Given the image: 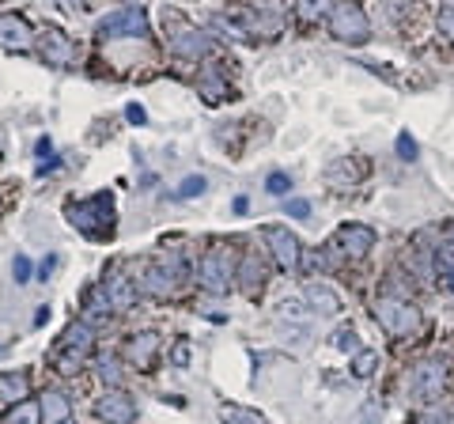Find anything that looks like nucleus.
Instances as JSON below:
<instances>
[{
    "instance_id": "obj_1",
    "label": "nucleus",
    "mask_w": 454,
    "mask_h": 424,
    "mask_svg": "<svg viewBox=\"0 0 454 424\" xmlns=\"http://www.w3.org/2000/svg\"><path fill=\"white\" fill-rule=\"evenodd\" d=\"M65 220L83 235H106L114 228V197L110 193H91L83 201H68Z\"/></svg>"
},
{
    "instance_id": "obj_2",
    "label": "nucleus",
    "mask_w": 454,
    "mask_h": 424,
    "mask_svg": "<svg viewBox=\"0 0 454 424\" xmlns=\"http://www.w3.org/2000/svg\"><path fill=\"white\" fill-rule=\"evenodd\" d=\"M231 277H235V258L227 247H212L201 258V265H197V280H201L205 292H227Z\"/></svg>"
},
{
    "instance_id": "obj_3",
    "label": "nucleus",
    "mask_w": 454,
    "mask_h": 424,
    "mask_svg": "<svg viewBox=\"0 0 454 424\" xmlns=\"http://www.w3.org/2000/svg\"><path fill=\"white\" fill-rule=\"evenodd\" d=\"M375 318H379V326L394 337H409V334L420 330V310L413 303H402V300H379Z\"/></svg>"
},
{
    "instance_id": "obj_4",
    "label": "nucleus",
    "mask_w": 454,
    "mask_h": 424,
    "mask_svg": "<svg viewBox=\"0 0 454 424\" xmlns=\"http://www.w3.org/2000/svg\"><path fill=\"white\" fill-rule=\"evenodd\" d=\"M330 31H333V38H340V42H364L367 38V16H364V8L356 4V0H340V4L330 12Z\"/></svg>"
},
{
    "instance_id": "obj_5",
    "label": "nucleus",
    "mask_w": 454,
    "mask_h": 424,
    "mask_svg": "<svg viewBox=\"0 0 454 424\" xmlns=\"http://www.w3.org/2000/svg\"><path fill=\"white\" fill-rule=\"evenodd\" d=\"M88 352H91V330L83 326V322H73V326L65 330L61 345H57V367H61V372H76Z\"/></svg>"
},
{
    "instance_id": "obj_6",
    "label": "nucleus",
    "mask_w": 454,
    "mask_h": 424,
    "mask_svg": "<svg viewBox=\"0 0 454 424\" xmlns=\"http://www.w3.org/2000/svg\"><path fill=\"white\" fill-rule=\"evenodd\" d=\"M148 35V16L140 8H125L114 12L98 23V38H145Z\"/></svg>"
},
{
    "instance_id": "obj_7",
    "label": "nucleus",
    "mask_w": 454,
    "mask_h": 424,
    "mask_svg": "<svg viewBox=\"0 0 454 424\" xmlns=\"http://www.w3.org/2000/svg\"><path fill=\"white\" fill-rule=\"evenodd\" d=\"M38 53H42V61H50L53 68H68V65H76V46H73V38H68L61 27H46L38 38Z\"/></svg>"
},
{
    "instance_id": "obj_8",
    "label": "nucleus",
    "mask_w": 454,
    "mask_h": 424,
    "mask_svg": "<svg viewBox=\"0 0 454 424\" xmlns=\"http://www.w3.org/2000/svg\"><path fill=\"white\" fill-rule=\"evenodd\" d=\"M443 387H447V364L443 360H424V364H417V372H413V398L435 402L439 394H443Z\"/></svg>"
},
{
    "instance_id": "obj_9",
    "label": "nucleus",
    "mask_w": 454,
    "mask_h": 424,
    "mask_svg": "<svg viewBox=\"0 0 454 424\" xmlns=\"http://www.w3.org/2000/svg\"><path fill=\"white\" fill-rule=\"evenodd\" d=\"M265 239H269V250L284 273H295L300 270V239H295L288 228H265Z\"/></svg>"
},
{
    "instance_id": "obj_10",
    "label": "nucleus",
    "mask_w": 454,
    "mask_h": 424,
    "mask_svg": "<svg viewBox=\"0 0 454 424\" xmlns=\"http://www.w3.org/2000/svg\"><path fill=\"white\" fill-rule=\"evenodd\" d=\"M372 243H375V232L364 228V224H348V228L337 232V247H340V254H345V258H352V262L367 258Z\"/></svg>"
},
{
    "instance_id": "obj_11",
    "label": "nucleus",
    "mask_w": 454,
    "mask_h": 424,
    "mask_svg": "<svg viewBox=\"0 0 454 424\" xmlns=\"http://www.w3.org/2000/svg\"><path fill=\"white\" fill-rule=\"evenodd\" d=\"M133 413H137V405L129 402V394H121V390H114V394H106V398H98V405H95V417L106 420V424H129Z\"/></svg>"
},
{
    "instance_id": "obj_12",
    "label": "nucleus",
    "mask_w": 454,
    "mask_h": 424,
    "mask_svg": "<svg viewBox=\"0 0 454 424\" xmlns=\"http://www.w3.org/2000/svg\"><path fill=\"white\" fill-rule=\"evenodd\" d=\"M0 46L4 50H31L35 46V31L27 27V20L20 16H0Z\"/></svg>"
},
{
    "instance_id": "obj_13",
    "label": "nucleus",
    "mask_w": 454,
    "mask_h": 424,
    "mask_svg": "<svg viewBox=\"0 0 454 424\" xmlns=\"http://www.w3.org/2000/svg\"><path fill=\"white\" fill-rule=\"evenodd\" d=\"M364 171H367L364 160H333L330 167H325V182H330L333 190H348L364 178Z\"/></svg>"
},
{
    "instance_id": "obj_14",
    "label": "nucleus",
    "mask_w": 454,
    "mask_h": 424,
    "mask_svg": "<svg viewBox=\"0 0 454 424\" xmlns=\"http://www.w3.org/2000/svg\"><path fill=\"white\" fill-rule=\"evenodd\" d=\"M307 300H310V310L315 315H322V318H330V315H337L340 310V300H337V292L330 288V285H307Z\"/></svg>"
},
{
    "instance_id": "obj_15",
    "label": "nucleus",
    "mask_w": 454,
    "mask_h": 424,
    "mask_svg": "<svg viewBox=\"0 0 454 424\" xmlns=\"http://www.w3.org/2000/svg\"><path fill=\"white\" fill-rule=\"evenodd\" d=\"M170 46H175L182 58H197V53H205V35L186 23H178V31H170Z\"/></svg>"
},
{
    "instance_id": "obj_16",
    "label": "nucleus",
    "mask_w": 454,
    "mask_h": 424,
    "mask_svg": "<svg viewBox=\"0 0 454 424\" xmlns=\"http://www.w3.org/2000/svg\"><path fill=\"white\" fill-rule=\"evenodd\" d=\"M38 413H42V420H46V424H65L68 420V398H65V390H46V394H42Z\"/></svg>"
},
{
    "instance_id": "obj_17",
    "label": "nucleus",
    "mask_w": 454,
    "mask_h": 424,
    "mask_svg": "<svg viewBox=\"0 0 454 424\" xmlns=\"http://www.w3.org/2000/svg\"><path fill=\"white\" fill-rule=\"evenodd\" d=\"M103 292H106V300L114 303V307H133V285H129V277H121V273H110L106 280H103Z\"/></svg>"
},
{
    "instance_id": "obj_18",
    "label": "nucleus",
    "mask_w": 454,
    "mask_h": 424,
    "mask_svg": "<svg viewBox=\"0 0 454 424\" xmlns=\"http://www.w3.org/2000/svg\"><path fill=\"white\" fill-rule=\"evenodd\" d=\"M227 20H231V23H243L247 31H262V35H277V31H280V20H277V16H262V12H231Z\"/></svg>"
},
{
    "instance_id": "obj_19",
    "label": "nucleus",
    "mask_w": 454,
    "mask_h": 424,
    "mask_svg": "<svg viewBox=\"0 0 454 424\" xmlns=\"http://www.w3.org/2000/svg\"><path fill=\"white\" fill-rule=\"evenodd\" d=\"M155 349H160V337H155L152 330L137 334L133 342H129V360H133L137 367H148V364H152V357H155Z\"/></svg>"
},
{
    "instance_id": "obj_20",
    "label": "nucleus",
    "mask_w": 454,
    "mask_h": 424,
    "mask_svg": "<svg viewBox=\"0 0 454 424\" xmlns=\"http://www.w3.org/2000/svg\"><path fill=\"white\" fill-rule=\"evenodd\" d=\"M175 273H167L163 265H152V270L140 273V285H145L152 295H167V292H175Z\"/></svg>"
},
{
    "instance_id": "obj_21",
    "label": "nucleus",
    "mask_w": 454,
    "mask_h": 424,
    "mask_svg": "<svg viewBox=\"0 0 454 424\" xmlns=\"http://www.w3.org/2000/svg\"><path fill=\"white\" fill-rule=\"evenodd\" d=\"M265 285V265L258 254H247V262H243V292L247 295H258Z\"/></svg>"
},
{
    "instance_id": "obj_22",
    "label": "nucleus",
    "mask_w": 454,
    "mask_h": 424,
    "mask_svg": "<svg viewBox=\"0 0 454 424\" xmlns=\"http://www.w3.org/2000/svg\"><path fill=\"white\" fill-rule=\"evenodd\" d=\"M0 398L4 402H27V375L23 372H4L0 375Z\"/></svg>"
},
{
    "instance_id": "obj_23",
    "label": "nucleus",
    "mask_w": 454,
    "mask_h": 424,
    "mask_svg": "<svg viewBox=\"0 0 454 424\" xmlns=\"http://www.w3.org/2000/svg\"><path fill=\"white\" fill-rule=\"evenodd\" d=\"M220 417H223V424H265L262 413H250V409H243V405H223Z\"/></svg>"
},
{
    "instance_id": "obj_24",
    "label": "nucleus",
    "mask_w": 454,
    "mask_h": 424,
    "mask_svg": "<svg viewBox=\"0 0 454 424\" xmlns=\"http://www.w3.org/2000/svg\"><path fill=\"white\" fill-rule=\"evenodd\" d=\"M307 310L303 300H295V295H284L280 300V322H307Z\"/></svg>"
},
{
    "instance_id": "obj_25",
    "label": "nucleus",
    "mask_w": 454,
    "mask_h": 424,
    "mask_svg": "<svg viewBox=\"0 0 454 424\" xmlns=\"http://www.w3.org/2000/svg\"><path fill=\"white\" fill-rule=\"evenodd\" d=\"M88 315H91L95 322L110 315V300H106L103 288H91V292H88Z\"/></svg>"
},
{
    "instance_id": "obj_26",
    "label": "nucleus",
    "mask_w": 454,
    "mask_h": 424,
    "mask_svg": "<svg viewBox=\"0 0 454 424\" xmlns=\"http://www.w3.org/2000/svg\"><path fill=\"white\" fill-rule=\"evenodd\" d=\"M330 0H300V16L307 20V23H315V20H322V16H330Z\"/></svg>"
},
{
    "instance_id": "obj_27",
    "label": "nucleus",
    "mask_w": 454,
    "mask_h": 424,
    "mask_svg": "<svg viewBox=\"0 0 454 424\" xmlns=\"http://www.w3.org/2000/svg\"><path fill=\"white\" fill-rule=\"evenodd\" d=\"M38 405H31V402H20L16 409H12V413H8V420L4 424H38Z\"/></svg>"
},
{
    "instance_id": "obj_28",
    "label": "nucleus",
    "mask_w": 454,
    "mask_h": 424,
    "mask_svg": "<svg viewBox=\"0 0 454 424\" xmlns=\"http://www.w3.org/2000/svg\"><path fill=\"white\" fill-rule=\"evenodd\" d=\"M205 190H208V178H205V175H186L175 193H178V197H197V193H205Z\"/></svg>"
},
{
    "instance_id": "obj_29",
    "label": "nucleus",
    "mask_w": 454,
    "mask_h": 424,
    "mask_svg": "<svg viewBox=\"0 0 454 424\" xmlns=\"http://www.w3.org/2000/svg\"><path fill=\"white\" fill-rule=\"evenodd\" d=\"M352 372H356L360 379H364V375H372V372H375V352H360L356 364H352Z\"/></svg>"
},
{
    "instance_id": "obj_30",
    "label": "nucleus",
    "mask_w": 454,
    "mask_h": 424,
    "mask_svg": "<svg viewBox=\"0 0 454 424\" xmlns=\"http://www.w3.org/2000/svg\"><path fill=\"white\" fill-rule=\"evenodd\" d=\"M265 190H269V193H288V190H292V178L277 171V175H269V182H265Z\"/></svg>"
},
{
    "instance_id": "obj_31",
    "label": "nucleus",
    "mask_w": 454,
    "mask_h": 424,
    "mask_svg": "<svg viewBox=\"0 0 454 424\" xmlns=\"http://www.w3.org/2000/svg\"><path fill=\"white\" fill-rule=\"evenodd\" d=\"M397 155H402V160H413V155H417V140L409 133L397 137Z\"/></svg>"
},
{
    "instance_id": "obj_32",
    "label": "nucleus",
    "mask_w": 454,
    "mask_h": 424,
    "mask_svg": "<svg viewBox=\"0 0 454 424\" xmlns=\"http://www.w3.org/2000/svg\"><path fill=\"white\" fill-rule=\"evenodd\" d=\"M12 273H16V280H20V285H23V280H27V277H31V262H27V258H23V254H20V258H16V262H12Z\"/></svg>"
},
{
    "instance_id": "obj_33",
    "label": "nucleus",
    "mask_w": 454,
    "mask_h": 424,
    "mask_svg": "<svg viewBox=\"0 0 454 424\" xmlns=\"http://www.w3.org/2000/svg\"><path fill=\"white\" fill-rule=\"evenodd\" d=\"M288 216H295V220H307V216H310V205L295 197V201H288Z\"/></svg>"
},
{
    "instance_id": "obj_34",
    "label": "nucleus",
    "mask_w": 454,
    "mask_h": 424,
    "mask_svg": "<svg viewBox=\"0 0 454 424\" xmlns=\"http://www.w3.org/2000/svg\"><path fill=\"white\" fill-rule=\"evenodd\" d=\"M337 345L340 349H356V330L345 326V330H340V337H337Z\"/></svg>"
},
{
    "instance_id": "obj_35",
    "label": "nucleus",
    "mask_w": 454,
    "mask_h": 424,
    "mask_svg": "<svg viewBox=\"0 0 454 424\" xmlns=\"http://www.w3.org/2000/svg\"><path fill=\"white\" fill-rule=\"evenodd\" d=\"M420 424H450V417L443 413V409H432V413H424Z\"/></svg>"
},
{
    "instance_id": "obj_36",
    "label": "nucleus",
    "mask_w": 454,
    "mask_h": 424,
    "mask_svg": "<svg viewBox=\"0 0 454 424\" xmlns=\"http://www.w3.org/2000/svg\"><path fill=\"white\" fill-rule=\"evenodd\" d=\"M98 375L110 379V383H118V379H121V372H118V367H114V360H103V367H98Z\"/></svg>"
},
{
    "instance_id": "obj_37",
    "label": "nucleus",
    "mask_w": 454,
    "mask_h": 424,
    "mask_svg": "<svg viewBox=\"0 0 454 424\" xmlns=\"http://www.w3.org/2000/svg\"><path fill=\"white\" fill-rule=\"evenodd\" d=\"M125 114H129L133 125H145V106H137V103H133V106H125Z\"/></svg>"
},
{
    "instance_id": "obj_38",
    "label": "nucleus",
    "mask_w": 454,
    "mask_h": 424,
    "mask_svg": "<svg viewBox=\"0 0 454 424\" xmlns=\"http://www.w3.org/2000/svg\"><path fill=\"white\" fill-rule=\"evenodd\" d=\"M220 91H223L220 80H205V95H208V98H220Z\"/></svg>"
},
{
    "instance_id": "obj_39",
    "label": "nucleus",
    "mask_w": 454,
    "mask_h": 424,
    "mask_svg": "<svg viewBox=\"0 0 454 424\" xmlns=\"http://www.w3.org/2000/svg\"><path fill=\"white\" fill-rule=\"evenodd\" d=\"M447 4H450V8H454V0H447Z\"/></svg>"
},
{
    "instance_id": "obj_40",
    "label": "nucleus",
    "mask_w": 454,
    "mask_h": 424,
    "mask_svg": "<svg viewBox=\"0 0 454 424\" xmlns=\"http://www.w3.org/2000/svg\"><path fill=\"white\" fill-rule=\"evenodd\" d=\"M65 424H68V420H65Z\"/></svg>"
}]
</instances>
